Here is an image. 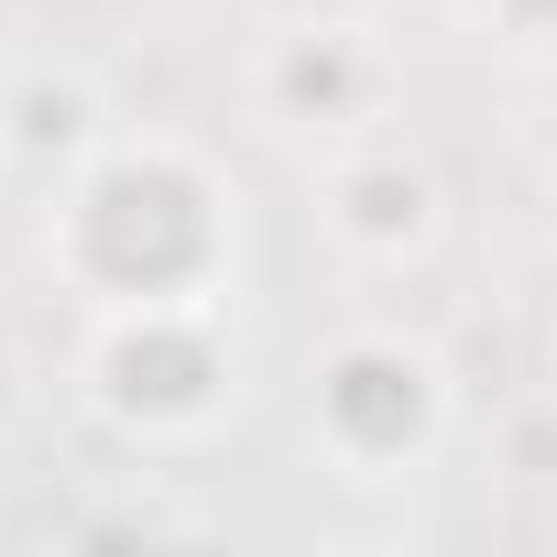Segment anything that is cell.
<instances>
[{
  "mask_svg": "<svg viewBox=\"0 0 557 557\" xmlns=\"http://www.w3.org/2000/svg\"><path fill=\"white\" fill-rule=\"evenodd\" d=\"M45 273L99 307H230L240 186L186 132H99L45 186Z\"/></svg>",
  "mask_w": 557,
  "mask_h": 557,
  "instance_id": "1",
  "label": "cell"
},
{
  "mask_svg": "<svg viewBox=\"0 0 557 557\" xmlns=\"http://www.w3.org/2000/svg\"><path fill=\"white\" fill-rule=\"evenodd\" d=\"M77 394L132 448H197L240 405L230 307H99L77 339Z\"/></svg>",
  "mask_w": 557,
  "mask_h": 557,
  "instance_id": "2",
  "label": "cell"
},
{
  "mask_svg": "<svg viewBox=\"0 0 557 557\" xmlns=\"http://www.w3.org/2000/svg\"><path fill=\"white\" fill-rule=\"evenodd\" d=\"M307 437L339 481H405L448 437V361L405 329H350L307 372Z\"/></svg>",
  "mask_w": 557,
  "mask_h": 557,
  "instance_id": "3",
  "label": "cell"
},
{
  "mask_svg": "<svg viewBox=\"0 0 557 557\" xmlns=\"http://www.w3.org/2000/svg\"><path fill=\"white\" fill-rule=\"evenodd\" d=\"M318 230H329L361 273H416V262H437V240H448V175H437V153H426L416 132H383V121L339 132L329 164H318Z\"/></svg>",
  "mask_w": 557,
  "mask_h": 557,
  "instance_id": "4",
  "label": "cell"
},
{
  "mask_svg": "<svg viewBox=\"0 0 557 557\" xmlns=\"http://www.w3.org/2000/svg\"><path fill=\"white\" fill-rule=\"evenodd\" d=\"M262 99H273V121H296V132H361V121H383V55L350 34V23H318V34H285L273 45V66H262Z\"/></svg>",
  "mask_w": 557,
  "mask_h": 557,
  "instance_id": "5",
  "label": "cell"
},
{
  "mask_svg": "<svg viewBox=\"0 0 557 557\" xmlns=\"http://www.w3.org/2000/svg\"><path fill=\"white\" fill-rule=\"evenodd\" d=\"M0 143H12L23 175L55 186V175L99 143V99H88V77H23V88H12V132H0Z\"/></svg>",
  "mask_w": 557,
  "mask_h": 557,
  "instance_id": "6",
  "label": "cell"
},
{
  "mask_svg": "<svg viewBox=\"0 0 557 557\" xmlns=\"http://www.w3.org/2000/svg\"><path fill=\"white\" fill-rule=\"evenodd\" d=\"M470 23L513 55H557V0H470Z\"/></svg>",
  "mask_w": 557,
  "mask_h": 557,
  "instance_id": "7",
  "label": "cell"
},
{
  "mask_svg": "<svg viewBox=\"0 0 557 557\" xmlns=\"http://www.w3.org/2000/svg\"><path fill=\"white\" fill-rule=\"evenodd\" d=\"M0 416H12V350H0Z\"/></svg>",
  "mask_w": 557,
  "mask_h": 557,
  "instance_id": "8",
  "label": "cell"
}]
</instances>
